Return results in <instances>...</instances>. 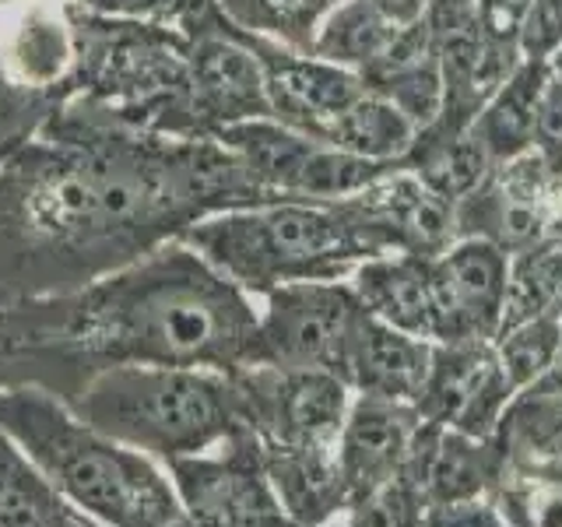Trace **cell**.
Wrapping results in <instances>:
<instances>
[{
	"label": "cell",
	"mask_w": 562,
	"mask_h": 527,
	"mask_svg": "<svg viewBox=\"0 0 562 527\" xmlns=\"http://www.w3.org/2000/svg\"><path fill=\"white\" fill-rule=\"evenodd\" d=\"M257 299L169 239L70 292L0 306V386H40L70 404L113 366H250Z\"/></svg>",
	"instance_id": "1"
},
{
	"label": "cell",
	"mask_w": 562,
	"mask_h": 527,
	"mask_svg": "<svg viewBox=\"0 0 562 527\" xmlns=\"http://www.w3.org/2000/svg\"><path fill=\"white\" fill-rule=\"evenodd\" d=\"M180 239L254 299L292 281H348L359 264L397 254L391 228L356 193L222 211L193 222Z\"/></svg>",
	"instance_id": "2"
},
{
	"label": "cell",
	"mask_w": 562,
	"mask_h": 527,
	"mask_svg": "<svg viewBox=\"0 0 562 527\" xmlns=\"http://www.w3.org/2000/svg\"><path fill=\"white\" fill-rule=\"evenodd\" d=\"M0 433L70 506L102 527L183 520V503L162 464L102 436L40 386H0Z\"/></svg>",
	"instance_id": "3"
},
{
	"label": "cell",
	"mask_w": 562,
	"mask_h": 527,
	"mask_svg": "<svg viewBox=\"0 0 562 527\" xmlns=\"http://www.w3.org/2000/svg\"><path fill=\"white\" fill-rule=\"evenodd\" d=\"M67 408L162 468L180 457L218 450L250 429L236 380L198 366L102 369Z\"/></svg>",
	"instance_id": "4"
},
{
	"label": "cell",
	"mask_w": 562,
	"mask_h": 527,
	"mask_svg": "<svg viewBox=\"0 0 562 527\" xmlns=\"http://www.w3.org/2000/svg\"><path fill=\"white\" fill-rule=\"evenodd\" d=\"M211 137L239 155V162L274 201H345L397 169L324 145L271 116L233 123Z\"/></svg>",
	"instance_id": "5"
},
{
	"label": "cell",
	"mask_w": 562,
	"mask_h": 527,
	"mask_svg": "<svg viewBox=\"0 0 562 527\" xmlns=\"http://www.w3.org/2000/svg\"><path fill=\"white\" fill-rule=\"evenodd\" d=\"M250 366L338 373L362 303L348 281H292L257 299Z\"/></svg>",
	"instance_id": "6"
},
{
	"label": "cell",
	"mask_w": 562,
	"mask_h": 527,
	"mask_svg": "<svg viewBox=\"0 0 562 527\" xmlns=\"http://www.w3.org/2000/svg\"><path fill=\"white\" fill-rule=\"evenodd\" d=\"M166 474L193 527H292L274 500L254 429L218 450L169 461Z\"/></svg>",
	"instance_id": "7"
},
{
	"label": "cell",
	"mask_w": 562,
	"mask_h": 527,
	"mask_svg": "<svg viewBox=\"0 0 562 527\" xmlns=\"http://www.w3.org/2000/svg\"><path fill=\"white\" fill-rule=\"evenodd\" d=\"M260 444L334 447L351 408V386L330 369L246 366L233 373Z\"/></svg>",
	"instance_id": "8"
},
{
	"label": "cell",
	"mask_w": 562,
	"mask_h": 527,
	"mask_svg": "<svg viewBox=\"0 0 562 527\" xmlns=\"http://www.w3.org/2000/svg\"><path fill=\"white\" fill-rule=\"evenodd\" d=\"M562 208V176H555L527 148L509 162H499L488 180L457 201V236L485 239L509 257L555 233Z\"/></svg>",
	"instance_id": "9"
},
{
	"label": "cell",
	"mask_w": 562,
	"mask_h": 527,
	"mask_svg": "<svg viewBox=\"0 0 562 527\" xmlns=\"http://www.w3.org/2000/svg\"><path fill=\"white\" fill-rule=\"evenodd\" d=\"M432 345L496 341L503 327L509 254L485 239H457L429 260Z\"/></svg>",
	"instance_id": "10"
},
{
	"label": "cell",
	"mask_w": 562,
	"mask_h": 527,
	"mask_svg": "<svg viewBox=\"0 0 562 527\" xmlns=\"http://www.w3.org/2000/svg\"><path fill=\"white\" fill-rule=\"evenodd\" d=\"M514 397L517 391L506 380L492 341L432 345V366L415 408L432 426L488 439L496 436Z\"/></svg>",
	"instance_id": "11"
},
{
	"label": "cell",
	"mask_w": 562,
	"mask_h": 527,
	"mask_svg": "<svg viewBox=\"0 0 562 527\" xmlns=\"http://www.w3.org/2000/svg\"><path fill=\"white\" fill-rule=\"evenodd\" d=\"M243 35L260 60L271 116L299 134L324 141L330 123L366 92V81L356 70L324 60L306 49L260 40V35H250V32H243Z\"/></svg>",
	"instance_id": "12"
},
{
	"label": "cell",
	"mask_w": 562,
	"mask_h": 527,
	"mask_svg": "<svg viewBox=\"0 0 562 527\" xmlns=\"http://www.w3.org/2000/svg\"><path fill=\"white\" fill-rule=\"evenodd\" d=\"M418 429L422 415L415 404L351 394L348 418L341 426L338 444H334L341 474L348 482L351 506L397 479L412 453Z\"/></svg>",
	"instance_id": "13"
},
{
	"label": "cell",
	"mask_w": 562,
	"mask_h": 527,
	"mask_svg": "<svg viewBox=\"0 0 562 527\" xmlns=\"http://www.w3.org/2000/svg\"><path fill=\"white\" fill-rule=\"evenodd\" d=\"M443 70V110H439L436 131H468L482 105L496 96V88L514 75L520 64L517 46H503L488 40L479 25V14L436 22L429 18Z\"/></svg>",
	"instance_id": "14"
},
{
	"label": "cell",
	"mask_w": 562,
	"mask_h": 527,
	"mask_svg": "<svg viewBox=\"0 0 562 527\" xmlns=\"http://www.w3.org/2000/svg\"><path fill=\"white\" fill-rule=\"evenodd\" d=\"M503 464L506 453L496 436H464L422 418V429L401 474L422 492L426 506L436 509L468 500H488L503 474Z\"/></svg>",
	"instance_id": "15"
},
{
	"label": "cell",
	"mask_w": 562,
	"mask_h": 527,
	"mask_svg": "<svg viewBox=\"0 0 562 527\" xmlns=\"http://www.w3.org/2000/svg\"><path fill=\"white\" fill-rule=\"evenodd\" d=\"M432 366V341L404 334L362 310L351 330L338 377L351 394L415 404Z\"/></svg>",
	"instance_id": "16"
},
{
	"label": "cell",
	"mask_w": 562,
	"mask_h": 527,
	"mask_svg": "<svg viewBox=\"0 0 562 527\" xmlns=\"http://www.w3.org/2000/svg\"><path fill=\"white\" fill-rule=\"evenodd\" d=\"M263 471L274 500L292 527H316L341 520L351 506L348 482L334 447H274L260 444Z\"/></svg>",
	"instance_id": "17"
},
{
	"label": "cell",
	"mask_w": 562,
	"mask_h": 527,
	"mask_svg": "<svg viewBox=\"0 0 562 527\" xmlns=\"http://www.w3.org/2000/svg\"><path fill=\"white\" fill-rule=\"evenodd\" d=\"M356 198L391 228L397 254H415V257L432 260L461 239L457 236L453 204L436 198V193L404 166L380 176L376 183L359 190Z\"/></svg>",
	"instance_id": "18"
},
{
	"label": "cell",
	"mask_w": 562,
	"mask_h": 527,
	"mask_svg": "<svg viewBox=\"0 0 562 527\" xmlns=\"http://www.w3.org/2000/svg\"><path fill=\"white\" fill-rule=\"evenodd\" d=\"M362 81L369 92L391 99L418 131L432 127L443 110V70H439L429 14L415 25H404L394 46L366 70Z\"/></svg>",
	"instance_id": "19"
},
{
	"label": "cell",
	"mask_w": 562,
	"mask_h": 527,
	"mask_svg": "<svg viewBox=\"0 0 562 527\" xmlns=\"http://www.w3.org/2000/svg\"><path fill=\"white\" fill-rule=\"evenodd\" d=\"M362 310L404 334L432 341V274L415 254H380L348 278Z\"/></svg>",
	"instance_id": "20"
},
{
	"label": "cell",
	"mask_w": 562,
	"mask_h": 527,
	"mask_svg": "<svg viewBox=\"0 0 562 527\" xmlns=\"http://www.w3.org/2000/svg\"><path fill=\"white\" fill-rule=\"evenodd\" d=\"M506 464L562 474V373L517 391L496 429Z\"/></svg>",
	"instance_id": "21"
},
{
	"label": "cell",
	"mask_w": 562,
	"mask_h": 527,
	"mask_svg": "<svg viewBox=\"0 0 562 527\" xmlns=\"http://www.w3.org/2000/svg\"><path fill=\"white\" fill-rule=\"evenodd\" d=\"M544 85H549V64L520 60L514 67V75L496 88V96H492L482 105V113L474 116L471 131L479 134V141L496 166L531 148Z\"/></svg>",
	"instance_id": "22"
},
{
	"label": "cell",
	"mask_w": 562,
	"mask_h": 527,
	"mask_svg": "<svg viewBox=\"0 0 562 527\" xmlns=\"http://www.w3.org/2000/svg\"><path fill=\"white\" fill-rule=\"evenodd\" d=\"M404 169H412L436 198L457 204L488 180L496 162H492V155L485 152V145L471 127L468 131L426 127L418 131L408 158H404Z\"/></svg>",
	"instance_id": "23"
},
{
	"label": "cell",
	"mask_w": 562,
	"mask_h": 527,
	"mask_svg": "<svg viewBox=\"0 0 562 527\" xmlns=\"http://www.w3.org/2000/svg\"><path fill=\"white\" fill-rule=\"evenodd\" d=\"M0 527H102L70 506L43 471L0 433Z\"/></svg>",
	"instance_id": "24"
},
{
	"label": "cell",
	"mask_w": 562,
	"mask_h": 527,
	"mask_svg": "<svg viewBox=\"0 0 562 527\" xmlns=\"http://www.w3.org/2000/svg\"><path fill=\"white\" fill-rule=\"evenodd\" d=\"M415 137H418L415 123L404 116L391 99H383L366 88V92L327 127L324 145L369 158V162L404 166Z\"/></svg>",
	"instance_id": "25"
},
{
	"label": "cell",
	"mask_w": 562,
	"mask_h": 527,
	"mask_svg": "<svg viewBox=\"0 0 562 527\" xmlns=\"http://www.w3.org/2000/svg\"><path fill=\"white\" fill-rule=\"evenodd\" d=\"M404 25L391 22L369 0H338L316 29L313 53L324 60H334L356 75H366L386 49L394 46Z\"/></svg>",
	"instance_id": "26"
},
{
	"label": "cell",
	"mask_w": 562,
	"mask_h": 527,
	"mask_svg": "<svg viewBox=\"0 0 562 527\" xmlns=\"http://www.w3.org/2000/svg\"><path fill=\"white\" fill-rule=\"evenodd\" d=\"M562 310V239L549 236L509 257L503 330ZM496 334V338H499Z\"/></svg>",
	"instance_id": "27"
},
{
	"label": "cell",
	"mask_w": 562,
	"mask_h": 527,
	"mask_svg": "<svg viewBox=\"0 0 562 527\" xmlns=\"http://www.w3.org/2000/svg\"><path fill=\"white\" fill-rule=\"evenodd\" d=\"M338 0H218L228 25L292 49L313 53L316 29Z\"/></svg>",
	"instance_id": "28"
},
{
	"label": "cell",
	"mask_w": 562,
	"mask_h": 527,
	"mask_svg": "<svg viewBox=\"0 0 562 527\" xmlns=\"http://www.w3.org/2000/svg\"><path fill=\"white\" fill-rule=\"evenodd\" d=\"M488 500L506 527H562V474L503 464Z\"/></svg>",
	"instance_id": "29"
},
{
	"label": "cell",
	"mask_w": 562,
	"mask_h": 527,
	"mask_svg": "<svg viewBox=\"0 0 562 527\" xmlns=\"http://www.w3.org/2000/svg\"><path fill=\"white\" fill-rule=\"evenodd\" d=\"M492 345H496L506 380L514 383V391H524V386L549 377L559 362V345H562L559 316L544 313V316H535V321H524L517 327L503 330Z\"/></svg>",
	"instance_id": "30"
},
{
	"label": "cell",
	"mask_w": 562,
	"mask_h": 527,
	"mask_svg": "<svg viewBox=\"0 0 562 527\" xmlns=\"http://www.w3.org/2000/svg\"><path fill=\"white\" fill-rule=\"evenodd\" d=\"M426 517L429 506L422 500V492L404 474H397L394 482H386L373 496L348 506L345 524L348 527H426Z\"/></svg>",
	"instance_id": "31"
},
{
	"label": "cell",
	"mask_w": 562,
	"mask_h": 527,
	"mask_svg": "<svg viewBox=\"0 0 562 527\" xmlns=\"http://www.w3.org/2000/svg\"><path fill=\"white\" fill-rule=\"evenodd\" d=\"M520 60L549 64L562 49V0H531L517 35Z\"/></svg>",
	"instance_id": "32"
},
{
	"label": "cell",
	"mask_w": 562,
	"mask_h": 527,
	"mask_svg": "<svg viewBox=\"0 0 562 527\" xmlns=\"http://www.w3.org/2000/svg\"><path fill=\"white\" fill-rule=\"evenodd\" d=\"M531 152L555 176H562V81H555L552 75H549V85H544V96L538 105Z\"/></svg>",
	"instance_id": "33"
},
{
	"label": "cell",
	"mask_w": 562,
	"mask_h": 527,
	"mask_svg": "<svg viewBox=\"0 0 562 527\" xmlns=\"http://www.w3.org/2000/svg\"><path fill=\"white\" fill-rule=\"evenodd\" d=\"M75 8L95 11L105 18H127V22H158L169 25L183 0H75Z\"/></svg>",
	"instance_id": "34"
},
{
	"label": "cell",
	"mask_w": 562,
	"mask_h": 527,
	"mask_svg": "<svg viewBox=\"0 0 562 527\" xmlns=\"http://www.w3.org/2000/svg\"><path fill=\"white\" fill-rule=\"evenodd\" d=\"M531 0H479V25L488 40L503 46H517L524 11ZM520 53V49H517Z\"/></svg>",
	"instance_id": "35"
},
{
	"label": "cell",
	"mask_w": 562,
	"mask_h": 527,
	"mask_svg": "<svg viewBox=\"0 0 562 527\" xmlns=\"http://www.w3.org/2000/svg\"><path fill=\"white\" fill-rule=\"evenodd\" d=\"M426 527H506L492 500H468L453 506L429 509Z\"/></svg>",
	"instance_id": "36"
},
{
	"label": "cell",
	"mask_w": 562,
	"mask_h": 527,
	"mask_svg": "<svg viewBox=\"0 0 562 527\" xmlns=\"http://www.w3.org/2000/svg\"><path fill=\"white\" fill-rule=\"evenodd\" d=\"M549 75H552L555 81H562V49H559L555 57L549 60Z\"/></svg>",
	"instance_id": "37"
},
{
	"label": "cell",
	"mask_w": 562,
	"mask_h": 527,
	"mask_svg": "<svg viewBox=\"0 0 562 527\" xmlns=\"http://www.w3.org/2000/svg\"><path fill=\"white\" fill-rule=\"evenodd\" d=\"M559 334H562V313H559ZM555 373H562V345H559V362H555Z\"/></svg>",
	"instance_id": "38"
},
{
	"label": "cell",
	"mask_w": 562,
	"mask_h": 527,
	"mask_svg": "<svg viewBox=\"0 0 562 527\" xmlns=\"http://www.w3.org/2000/svg\"><path fill=\"white\" fill-rule=\"evenodd\" d=\"M316 527H348V524H345V517H341V520H330V524H316Z\"/></svg>",
	"instance_id": "39"
},
{
	"label": "cell",
	"mask_w": 562,
	"mask_h": 527,
	"mask_svg": "<svg viewBox=\"0 0 562 527\" xmlns=\"http://www.w3.org/2000/svg\"><path fill=\"white\" fill-rule=\"evenodd\" d=\"M64 4H75V0H64Z\"/></svg>",
	"instance_id": "40"
}]
</instances>
